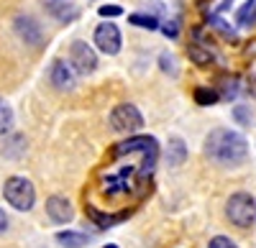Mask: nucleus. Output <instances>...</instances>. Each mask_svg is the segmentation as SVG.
<instances>
[{"label": "nucleus", "instance_id": "obj_1", "mask_svg": "<svg viewBox=\"0 0 256 248\" xmlns=\"http://www.w3.org/2000/svg\"><path fill=\"white\" fill-rule=\"evenodd\" d=\"M110 159L120 167H113L100 182V192L105 197L134 195L141 200L146 190L152 192V174L159 159V141L154 136H131L113 146Z\"/></svg>", "mask_w": 256, "mask_h": 248}, {"label": "nucleus", "instance_id": "obj_2", "mask_svg": "<svg viewBox=\"0 0 256 248\" xmlns=\"http://www.w3.org/2000/svg\"><path fill=\"white\" fill-rule=\"evenodd\" d=\"M205 156L212 164H220V167H236V164L246 161L248 143L236 131L216 128V131H210V136L205 138Z\"/></svg>", "mask_w": 256, "mask_h": 248}, {"label": "nucleus", "instance_id": "obj_3", "mask_svg": "<svg viewBox=\"0 0 256 248\" xmlns=\"http://www.w3.org/2000/svg\"><path fill=\"white\" fill-rule=\"evenodd\" d=\"M3 197L20 213H28L36 205V190L26 177H8L3 184Z\"/></svg>", "mask_w": 256, "mask_h": 248}, {"label": "nucleus", "instance_id": "obj_4", "mask_svg": "<svg viewBox=\"0 0 256 248\" xmlns=\"http://www.w3.org/2000/svg\"><path fill=\"white\" fill-rule=\"evenodd\" d=\"M254 210H256V202L248 192H236L226 202V215L233 225H238V228H248L251 220H254Z\"/></svg>", "mask_w": 256, "mask_h": 248}, {"label": "nucleus", "instance_id": "obj_5", "mask_svg": "<svg viewBox=\"0 0 256 248\" xmlns=\"http://www.w3.org/2000/svg\"><path fill=\"white\" fill-rule=\"evenodd\" d=\"M110 126L118 133H136V131L144 128V115L136 105H131V102H120V105H116L113 113H110Z\"/></svg>", "mask_w": 256, "mask_h": 248}, {"label": "nucleus", "instance_id": "obj_6", "mask_svg": "<svg viewBox=\"0 0 256 248\" xmlns=\"http://www.w3.org/2000/svg\"><path fill=\"white\" fill-rule=\"evenodd\" d=\"M92 41H95V46H98L102 54H108V56H116V54L120 51V46H123L120 31H118L116 23H110V20H105V23H100V26L95 28Z\"/></svg>", "mask_w": 256, "mask_h": 248}, {"label": "nucleus", "instance_id": "obj_7", "mask_svg": "<svg viewBox=\"0 0 256 248\" xmlns=\"http://www.w3.org/2000/svg\"><path fill=\"white\" fill-rule=\"evenodd\" d=\"M70 64L80 74H92L98 69V54L88 46V41H74L70 46Z\"/></svg>", "mask_w": 256, "mask_h": 248}, {"label": "nucleus", "instance_id": "obj_8", "mask_svg": "<svg viewBox=\"0 0 256 248\" xmlns=\"http://www.w3.org/2000/svg\"><path fill=\"white\" fill-rule=\"evenodd\" d=\"M74 72H77V69L70 64V61H64V59H54L52 72H49L52 85H54L56 90H62V92L74 90V85H77V74H74Z\"/></svg>", "mask_w": 256, "mask_h": 248}, {"label": "nucleus", "instance_id": "obj_9", "mask_svg": "<svg viewBox=\"0 0 256 248\" xmlns=\"http://www.w3.org/2000/svg\"><path fill=\"white\" fill-rule=\"evenodd\" d=\"M46 215H49L52 223L64 225V223H72V218H74V208H72V202H70L67 197L54 195V197L46 200Z\"/></svg>", "mask_w": 256, "mask_h": 248}, {"label": "nucleus", "instance_id": "obj_10", "mask_svg": "<svg viewBox=\"0 0 256 248\" xmlns=\"http://www.w3.org/2000/svg\"><path fill=\"white\" fill-rule=\"evenodd\" d=\"M13 28L20 36V41H26V44H31V46H38L41 44V28H38V23H36L31 15H16Z\"/></svg>", "mask_w": 256, "mask_h": 248}, {"label": "nucleus", "instance_id": "obj_11", "mask_svg": "<svg viewBox=\"0 0 256 248\" xmlns=\"http://www.w3.org/2000/svg\"><path fill=\"white\" fill-rule=\"evenodd\" d=\"M84 213H88L90 218H92V223L98 225V228H113V225H118V223H123L128 215V210H123V213H116V215H105V213H100V210H95L92 205H88L84 208Z\"/></svg>", "mask_w": 256, "mask_h": 248}, {"label": "nucleus", "instance_id": "obj_12", "mask_svg": "<svg viewBox=\"0 0 256 248\" xmlns=\"http://www.w3.org/2000/svg\"><path fill=\"white\" fill-rule=\"evenodd\" d=\"M56 243L62 248H84L88 246V236L77 233V231H59L56 233Z\"/></svg>", "mask_w": 256, "mask_h": 248}, {"label": "nucleus", "instance_id": "obj_13", "mask_svg": "<svg viewBox=\"0 0 256 248\" xmlns=\"http://www.w3.org/2000/svg\"><path fill=\"white\" fill-rule=\"evenodd\" d=\"M166 159L172 167H180V164H184L187 159V146L182 138H169V146H166Z\"/></svg>", "mask_w": 256, "mask_h": 248}, {"label": "nucleus", "instance_id": "obj_14", "mask_svg": "<svg viewBox=\"0 0 256 248\" xmlns=\"http://www.w3.org/2000/svg\"><path fill=\"white\" fill-rule=\"evenodd\" d=\"M187 56H190V61H195L198 67H210L212 64V51L208 46H202V44H190L187 46Z\"/></svg>", "mask_w": 256, "mask_h": 248}, {"label": "nucleus", "instance_id": "obj_15", "mask_svg": "<svg viewBox=\"0 0 256 248\" xmlns=\"http://www.w3.org/2000/svg\"><path fill=\"white\" fill-rule=\"evenodd\" d=\"M49 10L62 20V23H70V20H74V18L80 15L77 5H72V3H62V0H54V3L49 5Z\"/></svg>", "mask_w": 256, "mask_h": 248}, {"label": "nucleus", "instance_id": "obj_16", "mask_svg": "<svg viewBox=\"0 0 256 248\" xmlns=\"http://www.w3.org/2000/svg\"><path fill=\"white\" fill-rule=\"evenodd\" d=\"M192 97H195V102H198V105L208 108V105H216V102L220 100V92H218L216 87H195Z\"/></svg>", "mask_w": 256, "mask_h": 248}, {"label": "nucleus", "instance_id": "obj_17", "mask_svg": "<svg viewBox=\"0 0 256 248\" xmlns=\"http://www.w3.org/2000/svg\"><path fill=\"white\" fill-rule=\"evenodd\" d=\"M128 23L138 26V28H148V31H156L159 28V18L152 13H131L128 15Z\"/></svg>", "mask_w": 256, "mask_h": 248}, {"label": "nucleus", "instance_id": "obj_18", "mask_svg": "<svg viewBox=\"0 0 256 248\" xmlns=\"http://www.w3.org/2000/svg\"><path fill=\"white\" fill-rule=\"evenodd\" d=\"M13 131V108L6 102V97H0V133Z\"/></svg>", "mask_w": 256, "mask_h": 248}, {"label": "nucleus", "instance_id": "obj_19", "mask_svg": "<svg viewBox=\"0 0 256 248\" xmlns=\"http://www.w3.org/2000/svg\"><path fill=\"white\" fill-rule=\"evenodd\" d=\"M218 92H220L223 100H233V97L238 95V77H223Z\"/></svg>", "mask_w": 256, "mask_h": 248}, {"label": "nucleus", "instance_id": "obj_20", "mask_svg": "<svg viewBox=\"0 0 256 248\" xmlns=\"http://www.w3.org/2000/svg\"><path fill=\"white\" fill-rule=\"evenodd\" d=\"M256 15V0H246L244 3V8L236 13V20H238V26H246V23H251V18Z\"/></svg>", "mask_w": 256, "mask_h": 248}, {"label": "nucleus", "instance_id": "obj_21", "mask_svg": "<svg viewBox=\"0 0 256 248\" xmlns=\"http://www.w3.org/2000/svg\"><path fill=\"white\" fill-rule=\"evenodd\" d=\"M159 67H162V72L177 77V59H174L172 54H169V51H164V54L159 56Z\"/></svg>", "mask_w": 256, "mask_h": 248}, {"label": "nucleus", "instance_id": "obj_22", "mask_svg": "<svg viewBox=\"0 0 256 248\" xmlns=\"http://www.w3.org/2000/svg\"><path fill=\"white\" fill-rule=\"evenodd\" d=\"M233 118H236V123H241V126H251V108L236 105L233 108Z\"/></svg>", "mask_w": 256, "mask_h": 248}, {"label": "nucleus", "instance_id": "obj_23", "mask_svg": "<svg viewBox=\"0 0 256 248\" xmlns=\"http://www.w3.org/2000/svg\"><path fill=\"white\" fill-rule=\"evenodd\" d=\"M208 248H238L236 241H230L228 236H216V238H210Z\"/></svg>", "mask_w": 256, "mask_h": 248}, {"label": "nucleus", "instance_id": "obj_24", "mask_svg": "<svg viewBox=\"0 0 256 248\" xmlns=\"http://www.w3.org/2000/svg\"><path fill=\"white\" fill-rule=\"evenodd\" d=\"M98 13H100L102 18H118V15H123V8H120V5H100Z\"/></svg>", "mask_w": 256, "mask_h": 248}, {"label": "nucleus", "instance_id": "obj_25", "mask_svg": "<svg viewBox=\"0 0 256 248\" xmlns=\"http://www.w3.org/2000/svg\"><path fill=\"white\" fill-rule=\"evenodd\" d=\"M162 31H164V36H169V38H177V36H180V23H177V20H166V23L162 26Z\"/></svg>", "mask_w": 256, "mask_h": 248}, {"label": "nucleus", "instance_id": "obj_26", "mask_svg": "<svg viewBox=\"0 0 256 248\" xmlns=\"http://www.w3.org/2000/svg\"><path fill=\"white\" fill-rule=\"evenodd\" d=\"M210 23H212V26H216L218 31H223L226 36H233V28H230L228 23H223V20H220V18H210Z\"/></svg>", "mask_w": 256, "mask_h": 248}, {"label": "nucleus", "instance_id": "obj_27", "mask_svg": "<svg viewBox=\"0 0 256 248\" xmlns=\"http://www.w3.org/2000/svg\"><path fill=\"white\" fill-rule=\"evenodd\" d=\"M6 231H8V215L0 210V233H6Z\"/></svg>", "mask_w": 256, "mask_h": 248}, {"label": "nucleus", "instance_id": "obj_28", "mask_svg": "<svg viewBox=\"0 0 256 248\" xmlns=\"http://www.w3.org/2000/svg\"><path fill=\"white\" fill-rule=\"evenodd\" d=\"M248 90L256 95V74H251V79H248Z\"/></svg>", "mask_w": 256, "mask_h": 248}, {"label": "nucleus", "instance_id": "obj_29", "mask_svg": "<svg viewBox=\"0 0 256 248\" xmlns=\"http://www.w3.org/2000/svg\"><path fill=\"white\" fill-rule=\"evenodd\" d=\"M102 248H118V246L116 243H108V246H102Z\"/></svg>", "mask_w": 256, "mask_h": 248}]
</instances>
